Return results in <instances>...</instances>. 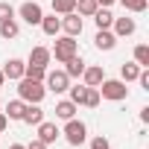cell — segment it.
Returning <instances> with one entry per match:
<instances>
[{
	"instance_id": "f546056e",
	"label": "cell",
	"mask_w": 149,
	"mask_h": 149,
	"mask_svg": "<svg viewBox=\"0 0 149 149\" xmlns=\"http://www.w3.org/2000/svg\"><path fill=\"white\" fill-rule=\"evenodd\" d=\"M91 149H111V143H108V137H102V134H97V137L91 140Z\"/></svg>"
},
{
	"instance_id": "5b68a950",
	"label": "cell",
	"mask_w": 149,
	"mask_h": 149,
	"mask_svg": "<svg viewBox=\"0 0 149 149\" xmlns=\"http://www.w3.org/2000/svg\"><path fill=\"white\" fill-rule=\"evenodd\" d=\"M44 88L53 91V94H64L70 88V76L64 70H47V76H44Z\"/></svg>"
},
{
	"instance_id": "d590c367",
	"label": "cell",
	"mask_w": 149,
	"mask_h": 149,
	"mask_svg": "<svg viewBox=\"0 0 149 149\" xmlns=\"http://www.w3.org/2000/svg\"><path fill=\"white\" fill-rule=\"evenodd\" d=\"M3 82H6V76H3V70H0V88H3Z\"/></svg>"
},
{
	"instance_id": "4fadbf2b",
	"label": "cell",
	"mask_w": 149,
	"mask_h": 149,
	"mask_svg": "<svg viewBox=\"0 0 149 149\" xmlns=\"http://www.w3.org/2000/svg\"><path fill=\"white\" fill-rule=\"evenodd\" d=\"M94 44H97V50H114V47H117V35H114L111 29H97Z\"/></svg>"
},
{
	"instance_id": "836d02e7",
	"label": "cell",
	"mask_w": 149,
	"mask_h": 149,
	"mask_svg": "<svg viewBox=\"0 0 149 149\" xmlns=\"http://www.w3.org/2000/svg\"><path fill=\"white\" fill-rule=\"evenodd\" d=\"M97 3H100V6H114L117 0H97Z\"/></svg>"
},
{
	"instance_id": "8fae6325",
	"label": "cell",
	"mask_w": 149,
	"mask_h": 149,
	"mask_svg": "<svg viewBox=\"0 0 149 149\" xmlns=\"http://www.w3.org/2000/svg\"><path fill=\"white\" fill-rule=\"evenodd\" d=\"M53 61V53H50V47H32L29 50V58H26V64H38V67H47Z\"/></svg>"
},
{
	"instance_id": "e575fe53",
	"label": "cell",
	"mask_w": 149,
	"mask_h": 149,
	"mask_svg": "<svg viewBox=\"0 0 149 149\" xmlns=\"http://www.w3.org/2000/svg\"><path fill=\"white\" fill-rule=\"evenodd\" d=\"M9 149H26V146H24V143H12Z\"/></svg>"
},
{
	"instance_id": "83f0119b",
	"label": "cell",
	"mask_w": 149,
	"mask_h": 149,
	"mask_svg": "<svg viewBox=\"0 0 149 149\" xmlns=\"http://www.w3.org/2000/svg\"><path fill=\"white\" fill-rule=\"evenodd\" d=\"M85 88H88V85H73V88H67V91H70L67 100L76 102V105H82V100H85Z\"/></svg>"
},
{
	"instance_id": "603a6c76",
	"label": "cell",
	"mask_w": 149,
	"mask_h": 149,
	"mask_svg": "<svg viewBox=\"0 0 149 149\" xmlns=\"http://www.w3.org/2000/svg\"><path fill=\"white\" fill-rule=\"evenodd\" d=\"M76 12V0H53V15H67Z\"/></svg>"
},
{
	"instance_id": "2e32d148",
	"label": "cell",
	"mask_w": 149,
	"mask_h": 149,
	"mask_svg": "<svg viewBox=\"0 0 149 149\" xmlns=\"http://www.w3.org/2000/svg\"><path fill=\"white\" fill-rule=\"evenodd\" d=\"M91 18H94L97 29H111V24H114V15H111V9H108V6H100Z\"/></svg>"
},
{
	"instance_id": "9c48e42d",
	"label": "cell",
	"mask_w": 149,
	"mask_h": 149,
	"mask_svg": "<svg viewBox=\"0 0 149 149\" xmlns=\"http://www.w3.org/2000/svg\"><path fill=\"white\" fill-rule=\"evenodd\" d=\"M58 134H61V129H58L56 123H50V120H41V123H38V140H44L47 146H50V143H56V140H58Z\"/></svg>"
},
{
	"instance_id": "3957f363",
	"label": "cell",
	"mask_w": 149,
	"mask_h": 149,
	"mask_svg": "<svg viewBox=\"0 0 149 149\" xmlns=\"http://www.w3.org/2000/svg\"><path fill=\"white\" fill-rule=\"evenodd\" d=\"M61 134H64V140H67L70 146H82V143L88 140V126H85L82 120H76V117H70V120H64Z\"/></svg>"
},
{
	"instance_id": "d6a6232c",
	"label": "cell",
	"mask_w": 149,
	"mask_h": 149,
	"mask_svg": "<svg viewBox=\"0 0 149 149\" xmlns=\"http://www.w3.org/2000/svg\"><path fill=\"white\" fill-rule=\"evenodd\" d=\"M140 123H149V105H146V108H140Z\"/></svg>"
},
{
	"instance_id": "cb8c5ba5",
	"label": "cell",
	"mask_w": 149,
	"mask_h": 149,
	"mask_svg": "<svg viewBox=\"0 0 149 149\" xmlns=\"http://www.w3.org/2000/svg\"><path fill=\"white\" fill-rule=\"evenodd\" d=\"M24 76H26V79H35V82H44V76H47V67H38V64H26Z\"/></svg>"
},
{
	"instance_id": "e0dca14e",
	"label": "cell",
	"mask_w": 149,
	"mask_h": 149,
	"mask_svg": "<svg viewBox=\"0 0 149 149\" xmlns=\"http://www.w3.org/2000/svg\"><path fill=\"white\" fill-rule=\"evenodd\" d=\"M38 26L44 29V35H50V38H56V35L61 32V18H56V15H44Z\"/></svg>"
},
{
	"instance_id": "f1b7e54d",
	"label": "cell",
	"mask_w": 149,
	"mask_h": 149,
	"mask_svg": "<svg viewBox=\"0 0 149 149\" xmlns=\"http://www.w3.org/2000/svg\"><path fill=\"white\" fill-rule=\"evenodd\" d=\"M12 18H15V9H12V3L3 0V3H0V21H12Z\"/></svg>"
},
{
	"instance_id": "4dcf8cb0",
	"label": "cell",
	"mask_w": 149,
	"mask_h": 149,
	"mask_svg": "<svg viewBox=\"0 0 149 149\" xmlns=\"http://www.w3.org/2000/svg\"><path fill=\"white\" fill-rule=\"evenodd\" d=\"M26 149H47V143L35 137V140H29V143H26Z\"/></svg>"
},
{
	"instance_id": "7a4b0ae2",
	"label": "cell",
	"mask_w": 149,
	"mask_h": 149,
	"mask_svg": "<svg viewBox=\"0 0 149 149\" xmlns=\"http://www.w3.org/2000/svg\"><path fill=\"white\" fill-rule=\"evenodd\" d=\"M97 91H100L102 100H111V102H123V100L129 97V88H126L123 79H102V82L97 85Z\"/></svg>"
},
{
	"instance_id": "5bb4252c",
	"label": "cell",
	"mask_w": 149,
	"mask_h": 149,
	"mask_svg": "<svg viewBox=\"0 0 149 149\" xmlns=\"http://www.w3.org/2000/svg\"><path fill=\"white\" fill-rule=\"evenodd\" d=\"M26 126H38L41 120H44V111H41V102H26V108H24V117H21Z\"/></svg>"
},
{
	"instance_id": "7402d4cb",
	"label": "cell",
	"mask_w": 149,
	"mask_h": 149,
	"mask_svg": "<svg viewBox=\"0 0 149 149\" xmlns=\"http://www.w3.org/2000/svg\"><path fill=\"white\" fill-rule=\"evenodd\" d=\"M97 9H100L97 0H76V15H82V18H91Z\"/></svg>"
},
{
	"instance_id": "30bf717a",
	"label": "cell",
	"mask_w": 149,
	"mask_h": 149,
	"mask_svg": "<svg viewBox=\"0 0 149 149\" xmlns=\"http://www.w3.org/2000/svg\"><path fill=\"white\" fill-rule=\"evenodd\" d=\"M102 79H105V67H100V64H85L82 82H85L88 88H97V85H100Z\"/></svg>"
},
{
	"instance_id": "52a82bcc",
	"label": "cell",
	"mask_w": 149,
	"mask_h": 149,
	"mask_svg": "<svg viewBox=\"0 0 149 149\" xmlns=\"http://www.w3.org/2000/svg\"><path fill=\"white\" fill-rule=\"evenodd\" d=\"M82 15H76V12H67V15H61V32L64 35H70V38H76V35H82Z\"/></svg>"
},
{
	"instance_id": "6da1fadb",
	"label": "cell",
	"mask_w": 149,
	"mask_h": 149,
	"mask_svg": "<svg viewBox=\"0 0 149 149\" xmlns=\"http://www.w3.org/2000/svg\"><path fill=\"white\" fill-rule=\"evenodd\" d=\"M18 97L24 100V102H41L44 97H47V88H44V82H35V79H18Z\"/></svg>"
},
{
	"instance_id": "44dd1931",
	"label": "cell",
	"mask_w": 149,
	"mask_h": 149,
	"mask_svg": "<svg viewBox=\"0 0 149 149\" xmlns=\"http://www.w3.org/2000/svg\"><path fill=\"white\" fill-rule=\"evenodd\" d=\"M137 73H140V64H134V61H126V64L120 67V79L129 85V82H134V79H137Z\"/></svg>"
},
{
	"instance_id": "ac0fdd59",
	"label": "cell",
	"mask_w": 149,
	"mask_h": 149,
	"mask_svg": "<svg viewBox=\"0 0 149 149\" xmlns=\"http://www.w3.org/2000/svg\"><path fill=\"white\" fill-rule=\"evenodd\" d=\"M76 102H70V100H58L56 102V117L58 120H70V117H76Z\"/></svg>"
},
{
	"instance_id": "7c38bea8",
	"label": "cell",
	"mask_w": 149,
	"mask_h": 149,
	"mask_svg": "<svg viewBox=\"0 0 149 149\" xmlns=\"http://www.w3.org/2000/svg\"><path fill=\"white\" fill-rule=\"evenodd\" d=\"M24 70H26V61H21V58H9V61L3 64V76L12 79V82H18V79H24Z\"/></svg>"
},
{
	"instance_id": "d4e9b609",
	"label": "cell",
	"mask_w": 149,
	"mask_h": 149,
	"mask_svg": "<svg viewBox=\"0 0 149 149\" xmlns=\"http://www.w3.org/2000/svg\"><path fill=\"white\" fill-rule=\"evenodd\" d=\"M134 64L149 67V47H146V44H137V47H134Z\"/></svg>"
},
{
	"instance_id": "4316f807",
	"label": "cell",
	"mask_w": 149,
	"mask_h": 149,
	"mask_svg": "<svg viewBox=\"0 0 149 149\" xmlns=\"http://www.w3.org/2000/svg\"><path fill=\"white\" fill-rule=\"evenodd\" d=\"M120 3H123V9H129V12H146L149 0H120Z\"/></svg>"
},
{
	"instance_id": "9a60e30c",
	"label": "cell",
	"mask_w": 149,
	"mask_h": 149,
	"mask_svg": "<svg viewBox=\"0 0 149 149\" xmlns=\"http://www.w3.org/2000/svg\"><path fill=\"white\" fill-rule=\"evenodd\" d=\"M64 73H67L70 79H79L82 73H85V58H82L79 53L73 56V58H67V61H64Z\"/></svg>"
},
{
	"instance_id": "277c9868",
	"label": "cell",
	"mask_w": 149,
	"mask_h": 149,
	"mask_svg": "<svg viewBox=\"0 0 149 149\" xmlns=\"http://www.w3.org/2000/svg\"><path fill=\"white\" fill-rule=\"evenodd\" d=\"M50 53H53V58H56V61H61V64H64L67 58H73V56L79 53V44H76V38H70V35H61V38L56 35V44H53V50H50Z\"/></svg>"
},
{
	"instance_id": "d6986e66",
	"label": "cell",
	"mask_w": 149,
	"mask_h": 149,
	"mask_svg": "<svg viewBox=\"0 0 149 149\" xmlns=\"http://www.w3.org/2000/svg\"><path fill=\"white\" fill-rule=\"evenodd\" d=\"M24 108H26V102L18 97V100H9V105H6V111H3V114H6L9 120H21V117H24Z\"/></svg>"
},
{
	"instance_id": "1f68e13d",
	"label": "cell",
	"mask_w": 149,
	"mask_h": 149,
	"mask_svg": "<svg viewBox=\"0 0 149 149\" xmlns=\"http://www.w3.org/2000/svg\"><path fill=\"white\" fill-rule=\"evenodd\" d=\"M6 129H9V117H6V114H3V111H0V134H3V132H6Z\"/></svg>"
},
{
	"instance_id": "ffe728a7",
	"label": "cell",
	"mask_w": 149,
	"mask_h": 149,
	"mask_svg": "<svg viewBox=\"0 0 149 149\" xmlns=\"http://www.w3.org/2000/svg\"><path fill=\"white\" fill-rule=\"evenodd\" d=\"M18 32H21V26H18V21L12 18V21H0V38H18Z\"/></svg>"
},
{
	"instance_id": "8992f818",
	"label": "cell",
	"mask_w": 149,
	"mask_h": 149,
	"mask_svg": "<svg viewBox=\"0 0 149 149\" xmlns=\"http://www.w3.org/2000/svg\"><path fill=\"white\" fill-rule=\"evenodd\" d=\"M18 15H21V21H24V24L38 26V24H41V18H44V9H41V3H35V0H26V3H21Z\"/></svg>"
},
{
	"instance_id": "484cf974",
	"label": "cell",
	"mask_w": 149,
	"mask_h": 149,
	"mask_svg": "<svg viewBox=\"0 0 149 149\" xmlns=\"http://www.w3.org/2000/svg\"><path fill=\"white\" fill-rule=\"evenodd\" d=\"M100 102H102L100 91H97V88H85V100H82V105H88V108H97Z\"/></svg>"
},
{
	"instance_id": "ba28073f",
	"label": "cell",
	"mask_w": 149,
	"mask_h": 149,
	"mask_svg": "<svg viewBox=\"0 0 149 149\" xmlns=\"http://www.w3.org/2000/svg\"><path fill=\"white\" fill-rule=\"evenodd\" d=\"M134 29H137V24H134V18H114V24H111V32L117 35V38H129V35H134Z\"/></svg>"
},
{
	"instance_id": "8d00e7d4",
	"label": "cell",
	"mask_w": 149,
	"mask_h": 149,
	"mask_svg": "<svg viewBox=\"0 0 149 149\" xmlns=\"http://www.w3.org/2000/svg\"><path fill=\"white\" fill-rule=\"evenodd\" d=\"M0 105H3V100H0Z\"/></svg>"
}]
</instances>
